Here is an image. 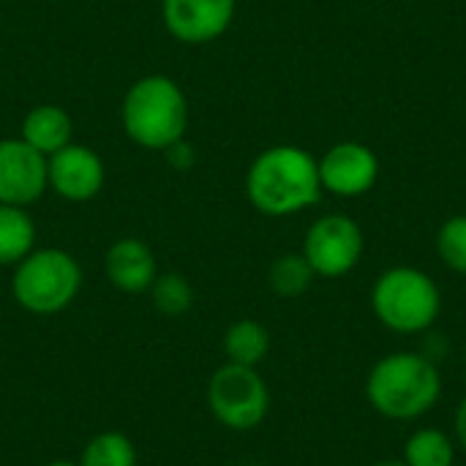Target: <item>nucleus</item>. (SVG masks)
<instances>
[{
  "mask_svg": "<svg viewBox=\"0 0 466 466\" xmlns=\"http://www.w3.org/2000/svg\"><path fill=\"white\" fill-rule=\"evenodd\" d=\"M374 314L396 333H420L440 314V289L418 268H393L382 273L371 292Z\"/></svg>",
  "mask_w": 466,
  "mask_h": 466,
  "instance_id": "nucleus-5",
  "label": "nucleus"
},
{
  "mask_svg": "<svg viewBox=\"0 0 466 466\" xmlns=\"http://www.w3.org/2000/svg\"><path fill=\"white\" fill-rule=\"evenodd\" d=\"M123 131L131 142L145 150H167L186 139L188 128V98L183 87L164 74L137 79L120 106Z\"/></svg>",
  "mask_w": 466,
  "mask_h": 466,
  "instance_id": "nucleus-2",
  "label": "nucleus"
},
{
  "mask_svg": "<svg viewBox=\"0 0 466 466\" xmlns=\"http://www.w3.org/2000/svg\"><path fill=\"white\" fill-rule=\"evenodd\" d=\"M208 407L221 426L232 431H251L265 420L270 393L254 366L227 360L208 382Z\"/></svg>",
  "mask_w": 466,
  "mask_h": 466,
  "instance_id": "nucleus-6",
  "label": "nucleus"
},
{
  "mask_svg": "<svg viewBox=\"0 0 466 466\" xmlns=\"http://www.w3.org/2000/svg\"><path fill=\"white\" fill-rule=\"evenodd\" d=\"M317 164L322 191L336 197H360L380 180V158L369 145L360 142H339Z\"/></svg>",
  "mask_w": 466,
  "mask_h": 466,
  "instance_id": "nucleus-11",
  "label": "nucleus"
},
{
  "mask_svg": "<svg viewBox=\"0 0 466 466\" xmlns=\"http://www.w3.org/2000/svg\"><path fill=\"white\" fill-rule=\"evenodd\" d=\"M442 382L431 360L412 352H399L380 360L369 377V401L377 412L410 420L429 412L440 399Z\"/></svg>",
  "mask_w": 466,
  "mask_h": 466,
  "instance_id": "nucleus-3",
  "label": "nucleus"
},
{
  "mask_svg": "<svg viewBox=\"0 0 466 466\" xmlns=\"http://www.w3.org/2000/svg\"><path fill=\"white\" fill-rule=\"evenodd\" d=\"M164 156H167V161H169L175 169H188V167L194 164V150H191V145H188L186 139H180V142H175L172 147H167Z\"/></svg>",
  "mask_w": 466,
  "mask_h": 466,
  "instance_id": "nucleus-21",
  "label": "nucleus"
},
{
  "mask_svg": "<svg viewBox=\"0 0 466 466\" xmlns=\"http://www.w3.org/2000/svg\"><path fill=\"white\" fill-rule=\"evenodd\" d=\"M46 466H79V461H66V459H60V461H52V464Z\"/></svg>",
  "mask_w": 466,
  "mask_h": 466,
  "instance_id": "nucleus-23",
  "label": "nucleus"
},
{
  "mask_svg": "<svg viewBox=\"0 0 466 466\" xmlns=\"http://www.w3.org/2000/svg\"><path fill=\"white\" fill-rule=\"evenodd\" d=\"M456 431H459V442H461V448L466 451V399L461 401L459 415H456Z\"/></svg>",
  "mask_w": 466,
  "mask_h": 466,
  "instance_id": "nucleus-22",
  "label": "nucleus"
},
{
  "mask_svg": "<svg viewBox=\"0 0 466 466\" xmlns=\"http://www.w3.org/2000/svg\"><path fill=\"white\" fill-rule=\"evenodd\" d=\"M248 202L273 218L300 213L319 202V164L298 145H276L262 150L246 175Z\"/></svg>",
  "mask_w": 466,
  "mask_h": 466,
  "instance_id": "nucleus-1",
  "label": "nucleus"
},
{
  "mask_svg": "<svg viewBox=\"0 0 466 466\" xmlns=\"http://www.w3.org/2000/svg\"><path fill=\"white\" fill-rule=\"evenodd\" d=\"M49 188L46 156L25 139H0V205L27 208Z\"/></svg>",
  "mask_w": 466,
  "mask_h": 466,
  "instance_id": "nucleus-8",
  "label": "nucleus"
},
{
  "mask_svg": "<svg viewBox=\"0 0 466 466\" xmlns=\"http://www.w3.org/2000/svg\"><path fill=\"white\" fill-rule=\"evenodd\" d=\"M147 292L153 298V306L164 317H183L194 306V289L180 273H158Z\"/></svg>",
  "mask_w": 466,
  "mask_h": 466,
  "instance_id": "nucleus-18",
  "label": "nucleus"
},
{
  "mask_svg": "<svg viewBox=\"0 0 466 466\" xmlns=\"http://www.w3.org/2000/svg\"><path fill=\"white\" fill-rule=\"evenodd\" d=\"M374 466H407L404 461H380V464H374Z\"/></svg>",
  "mask_w": 466,
  "mask_h": 466,
  "instance_id": "nucleus-24",
  "label": "nucleus"
},
{
  "mask_svg": "<svg viewBox=\"0 0 466 466\" xmlns=\"http://www.w3.org/2000/svg\"><path fill=\"white\" fill-rule=\"evenodd\" d=\"M35 248V224L25 208L0 205V268L19 265Z\"/></svg>",
  "mask_w": 466,
  "mask_h": 466,
  "instance_id": "nucleus-14",
  "label": "nucleus"
},
{
  "mask_svg": "<svg viewBox=\"0 0 466 466\" xmlns=\"http://www.w3.org/2000/svg\"><path fill=\"white\" fill-rule=\"evenodd\" d=\"M71 137H74V123L68 112L57 104H38L25 115L19 139H25L33 150L49 158L60 147L71 145Z\"/></svg>",
  "mask_w": 466,
  "mask_h": 466,
  "instance_id": "nucleus-13",
  "label": "nucleus"
},
{
  "mask_svg": "<svg viewBox=\"0 0 466 466\" xmlns=\"http://www.w3.org/2000/svg\"><path fill=\"white\" fill-rule=\"evenodd\" d=\"M437 251L448 268L466 276V216H453L440 227Z\"/></svg>",
  "mask_w": 466,
  "mask_h": 466,
  "instance_id": "nucleus-20",
  "label": "nucleus"
},
{
  "mask_svg": "<svg viewBox=\"0 0 466 466\" xmlns=\"http://www.w3.org/2000/svg\"><path fill=\"white\" fill-rule=\"evenodd\" d=\"M303 257L317 276L339 279L347 276L363 257V229L344 213L317 218L303 240Z\"/></svg>",
  "mask_w": 466,
  "mask_h": 466,
  "instance_id": "nucleus-7",
  "label": "nucleus"
},
{
  "mask_svg": "<svg viewBox=\"0 0 466 466\" xmlns=\"http://www.w3.org/2000/svg\"><path fill=\"white\" fill-rule=\"evenodd\" d=\"M407 466H451L453 464V445L437 429H423L407 442Z\"/></svg>",
  "mask_w": 466,
  "mask_h": 466,
  "instance_id": "nucleus-19",
  "label": "nucleus"
},
{
  "mask_svg": "<svg viewBox=\"0 0 466 466\" xmlns=\"http://www.w3.org/2000/svg\"><path fill=\"white\" fill-rule=\"evenodd\" d=\"M238 0H161V19L172 38L183 44H210L235 19Z\"/></svg>",
  "mask_w": 466,
  "mask_h": 466,
  "instance_id": "nucleus-9",
  "label": "nucleus"
},
{
  "mask_svg": "<svg viewBox=\"0 0 466 466\" xmlns=\"http://www.w3.org/2000/svg\"><path fill=\"white\" fill-rule=\"evenodd\" d=\"M79 466H137V448L120 431H101L85 442Z\"/></svg>",
  "mask_w": 466,
  "mask_h": 466,
  "instance_id": "nucleus-16",
  "label": "nucleus"
},
{
  "mask_svg": "<svg viewBox=\"0 0 466 466\" xmlns=\"http://www.w3.org/2000/svg\"><path fill=\"white\" fill-rule=\"evenodd\" d=\"M314 276L317 273L303 254H284L270 265L268 281L279 298H300L311 287Z\"/></svg>",
  "mask_w": 466,
  "mask_h": 466,
  "instance_id": "nucleus-17",
  "label": "nucleus"
},
{
  "mask_svg": "<svg viewBox=\"0 0 466 466\" xmlns=\"http://www.w3.org/2000/svg\"><path fill=\"white\" fill-rule=\"evenodd\" d=\"M104 273L115 289L126 295H142L153 287L158 276V262L145 240L120 238L104 254Z\"/></svg>",
  "mask_w": 466,
  "mask_h": 466,
  "instance_id": "nucleus-12",
  "label": "nucleus"
},
{
  "mask_svg": "<svg viewBox=\"0 0 466 466\" xmlns=\"http://www.w3.org/2000/svg\"><path fill=\"white\" fill-rule=\"evenodd\" d=\"M49 188L66 202H90L101 194L106 169L96 150L85 145H66L46 158Z\"/></svg>",
  "mask_w": 466,
  "mask_h": 466,
  "instance_id": "nucleus-10",
  "label": "nucleus"
},
{
  "mask_svg": "<svg viewBox=\"0 0 466 466\" xmlns=\"http://www.w3.org/2000/svg\"><path fill=\"white\" fill-rule=\"evenodd\" d=\"M82 289V268L63 248H33L14 265L11 295L16 306L35 317L66 311Z\"/></svg>",
  "mask_w": 466,
  "mask_h": 466,
  "instance_id": "nucleus-4",
  "label": "nucleus"
},
{
  "mask_svg": "<svg viewBox=\"0 0 466 466\" xmlns=\"http://www.w3.org/2000/svg\"><path fill=\"white\" fill-rule=\"evenodd\" d=\"M268 350H270V333L257 319H240L229 325V330L224 333V352L229 363L257 369L265 360Z\"/></svg>",
  "mask_w": 466,
  "mask_h": 466,
  "instance_id": "nucleus-15",
  "label": "nucleus"
}]
</instances>
